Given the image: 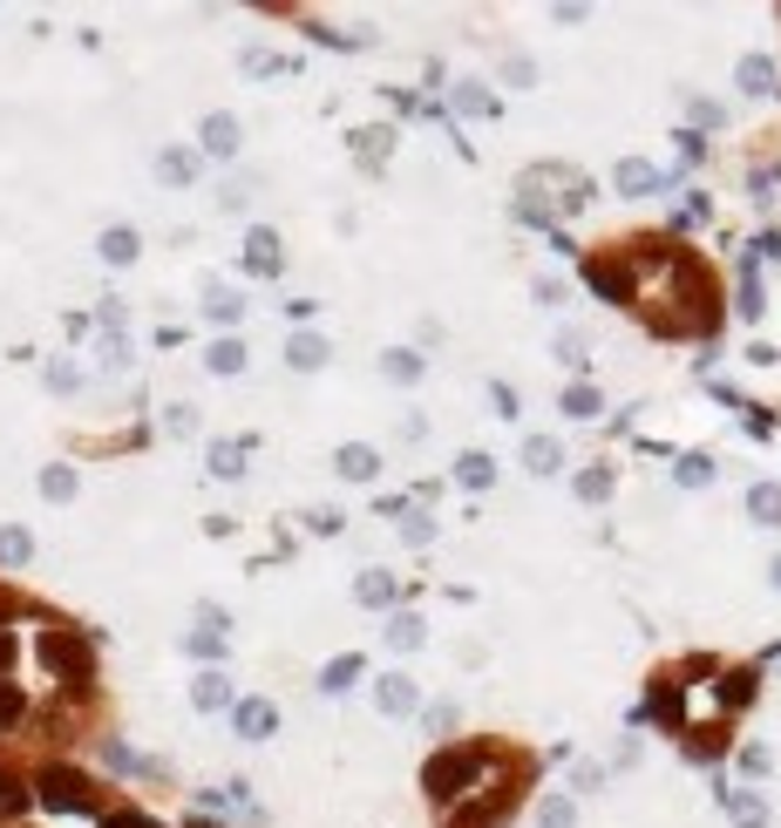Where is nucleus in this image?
<instances>
[{"label": "nucleus", "instance_id": "nucleus-1", "mask_svg": "<svg viewBox=\"0 0 781 828\" xmlns=\"http://www.w3.org/2000/svg\"><path fill=\"white\" fill-rule=\"evenodd\" d=\"M625 272H632V312L667 333V340H714L721 333V286L680 239H639L618 245Z\"/></svg>", "mask_w": 781, "mask_h": 828}, {"label": "nucleus", "instance_id": "nucleus-2", "mask_svg": "<svg viewBox=\"0 0 781 828\" xmlns=\"http://www.w3.org/2000/svg\"><path fill=\"white\" fill-rule=\"evenodd\" d=\"M524 787H530V754H510V747L496 740V754H490V768L476 774V787H469L449 815H436V828H503Z\"/></svg>", "mask_w": 781, "mask_h": 828}, {"label": "nucleus", "instance_id": "nucleus-3", "mask_svg": "<svg viewBox=\"0 0 781 828\" xmlns=\"http://www.w3.org/2000/svg\"><path fill=\"white\" fill-rule=\"evenodd\" d=\"M490 754H496V740H449V747H436V754L421 761V795H428V808L449 815L469 787H476V774L490 768Z\"/></svg>", "mask_w": 781, "mask_h": 828}, {"label": "nucleus", "instance_id": "nucleus-4", "mask_svg": "<svg viewBox=\"0 0 781 828\" xmlns=\"http://www.w3.org/2000/svg\"><path fill=\"white\" fill-rule=\"evenodd\" d=\"M34 808L42 815H55V821H102V787L89 781V774H75V768H62V761H48L42 774H34Z\"/></svg>", "mask_w": 781, "mask_h": 828}, {"label": "nucleus", "instance_id": "nucleus-5", "mask_svg": "<svg viewBox=\"0 0 781 828\" xmlns=\"http://www.w3.org/2000/svg\"><path fill=\"white\" fill-rule=\"evenodd\" d=\"M42 665L55 673V686L68 699H82L96 686V652H89L82 632H68V625H42Z\"/></svg>", "mask_w": 781, "mask_h": 828}, {"label": "nucleus", "instance_id": "nucleus-6", "mask_svg": "<svg viewBox=\"0 0 781 828\" xmlns=\"http://www.w3.org/2000/svg\"><path fill=\"white\" fill-rule=\"evenodd\" d=\"M578 272H584V286H592L605 306H625V312H632V272H625L618 245H612V252H592V258H584Z\"/></svg>", "mask_w": 781, "mask_h": 828}, {"label": "nucleus", "instance_id": "nucleus-7", "mask_svg": "<svg viewBox=\"0 0 781 828\" xmlns=\"http://www.w3.org/2000/svg\"><path fill=\"white\" fill-rule=\"evenodd\" d=\"M667 184H673V170H659L652 156H618V164H612V190L625 197V205H639V197H659Z\"/></svg>", "mask_w": 781, "mask_h": 828}, {"label": "nucleus", "instance_id": "nucleus-8", "mask_svg": "<svg viewBox=\"0 0 781 828\" xmlns=\"http://www.w3.org/2000/svg\"><path fill=\"white\" fill-rule=\"evenodd\" d=\"M734 89H740V96H755V102H761V96H781V62L761 55V48H748V55L734 62Z\"/></svg>", "mask_w": 781, "mask_h": 828}, {"label": "nucleus", "instance_id": "nucleus-9", "mask_svg": "<svg viewBox=\"0 0 781 828\" xmlns=\"http://www.w3.org/2000/svg\"><path fill=\"white\" fill-rule=\"evenodd\" d=\"M374 706H381L387 720L421 714V686H415V673H381V680H374Z\"/></svg>", "mask_w": 781, "mask_h": 828}, {"label": "nucleus", "instance_id": "nucleus-10", "mask_svg": "<svg viewBox=\"0 0 781 828\" xmlns=\"http://www.w3.org/2000/svg\"><path fill=\"white\" fill-rule=\"evenodd\" d=\"M245 272H252V279H279V272H286V245H279V231H265V224H252V231H245Z\"/></svg>", "mask_w": 781, "mask_h": 828}, {"label": "nucleus", "instance_id": "nucleus-11", "mask_svg": "<svg viewBox=\"0 0 781 828\" xmlns=\"http://www.w3.org/2000/svg\"><path fill=\"white\" fill-rule=\"evenodd\" d=\"M721 815H727L734 828H768V821H774V808H768L761 787H721Z\"/></svg>", "mask_w": 781, "mask_h": 828}, {"label": "nucleus", "instance_id": "nucleus-12", "mask_svg": "<svg viewBox=\"0 0 781 828\" xmlns=\"http://www.w3.org/2000/svg\"><path fill=\"white\" fill-rule=\"evenodd\" d=\"M755 699H761V665H721V706H727V720L748 714Z\"/></svg>", "mask_w": 781, "mask_h": 828}, {"label": "nucleus", "instance_id": "nucleus-13", "mask_svg": "<svg viewBox=\"0 0 781 828\" xmlns=\"http://www.w3.org/2000/svg\"><path fill=\"white\" fill-rule=\"evenodd\" d=\"M231 720H239V740H272V733H279V706H272L265 693H252V699H239V706H231Z\"/></svg>", "mask_w": 781, "mask_h": 828}, {"label": "nucleus", "instance_id": "nucleus-14", "mask_svg": "<svg viewBox=\"0 0 781 828\" xmlns=\"http://www.w3.org/2000/svg\"><path fill=\"white\" fill-rule=\"evenodd\" d=\"M224 639H231V611H218V605H198V632H190L184 645L198 652V659H224Z\"/></svg>", "mask_w": 781, "mask_h": 828}, {"label": "nucleus", "instance_id": "nucleus-15", "mask_svg": "<svg viewBox=\"0 0 781 828\" xmlns=\"http://www.w3.org/2000/svg\"><path fill=\"white\" fill-rule=\"evenodd\" d=\"M333 476L340 483H374L381 476V449L374 442H340L333 449Z\"/></svg>", "mask_w": 781, "mask_h": 828}, {"label": "nucleus", "instance_id": "nucleus-16", "mask_svg": "<svg viewBox=\"0 0 781 828\" xmlns=\"http://www.w3.org/2000/svg\"><path fill=\"white\" fill-rule=\"evenodd\" d=\"M28 815H34V781L0 761V821H28Z\"/></svg>", "mask_w": 781, "mask_h": 828}, {"label": "nucleus", "instance_id": "nucleus-17", "mask_svg": "<svg viewBox=\"0 0 781 828\" xmlns=\"http://www.w3.org/2000/svg\"><path fill=\"white\" fill-rule=\"evenodd\" d=\"M198 150L218 156V164H231V156L245 150L239 143V115H205V123H198Z\"/></svg>", "mask_w": 781, "mask_h": 828}, {"label": "nucleus", "instance_id": "nucleus-18", "mask_svg": "<svg viewBox=\"0 0 781 828\" xmlns=\"http://www.w3.org/2000/svg\"><path fill=\"white\" fill-rule=\"evenodd\" d=\"M333 361V346H327V333H312V327H299L293 340H286V367L293 374H320Z\"/></svg>", "mask_w": 781, "mask_h": 828}, {"label": "nucleus", "instance_id": "nucleus-19", "mask_svg": "<svg viewBox=\"0 0 781 828\" xmlns=\"http://www.w3.org/2000/svg\"><path fill=\"white\" fill-rule=\"evenodd\" d=\"M558 415H564V421H598V415H605V387H598V380H564Z\"/></svg>", "mask_w": 781, "mask_h": 828}, {"label": "nucleus", "instance_id": "nucleus-20", "mask_svg": "<svg viewBox=\"0 0 781 828\" xmlns=\"http://www.w3.org/2000/svg\"><path fill=\"white\" fill-rule=\"evenodd\" d=\"M190 706H198V714H224V706H239V693H231V680H224V665H205V673L190 680Z\"/></svg>", "mask_w": 781, "mask_h": 828}, {"label": "nucleus", "instance_id": "nucleus-21", "mask_svg": "<svg viewBox=\"0 0 781 828\" xmlns=\"http://www.w3.org/2000/svg\"><path fill=\"white\" fill-rule=\"evenodd\" d=\"M714 483H721V462H714L707 449L673 455V489H714Z\"/></svg>", "mask_w": 781, "mask_h": 828}, {"label": "nucleus", "instance_id": "nucleus-22", "mask_svg": "<svg viewBox=\"0 0 781 828\" xmlns=\"http://www.w3.org/2000/svg\"><path fill=\"white\" fill-rule=\"evenodd\" d=\"M740 509H748L755 530H781V483H748V496H740Z\"/></svg>", "mask_w": 781, "mask_h": 828}, {"label": "nucleus", "instance_id": "nucleus-23", "mask_svg": "<svg viewBox=\"0 0 781 828\" xmlns=\"http://www.w3.org/2000/svg\"><path fill=\"white\" fill-rule=\"evenodd\" d=\"M734 774H740V787H761L774 774V747L768 740H740L734 747Z\"/></svg>", "mask_w": 781, "mask_h": 828}, {"label": "nucleus", "instance_id": "nucleus-24", "mask_svg": "<svg viewBox=\"0 0 781 828\" xmlns=\"http://www.w3.org/2000/svg\"><path fill=\"white\" fill-rule=\"evenodd\" d=\"M571 489H578V503L598 509V503H612V489H618V468H612V462H584L578 476H571Z\"/></svg>", "mask_w": 781, "mask_h": 828}, {"label": "nucleus", "instance_id": "nucleus-25", "mask_svg": "<svg viewBox=\"0 0 781 828\" xmlns=\"http://www.w3.org/2000/svg\"><path fill=\"white\" fill-rule=\"evenodd\" d=\"M551 353H558V367H571L578 380H592V340H584L578 327H558V333H551Z\"/></svg>", "mask_w": 781, "mask_h": 828}, {"label": "nucleus", "instance_id": "nucleus-26", "mask_svg": "<svg viewBox=\"0 0 781 828\" xmlns=\"http://www.w3.org/2000/svg\"><path fill=\"white\" fill-rule=\"evenodd\" d=\"M524 468H530L537 483H551L558 468H564V442H558V435H524Z\"/></svg>", "mask_w": 781, "mask_h": 828}, {"label": "nucleus", "instance_id": "nucleus-27", "mask_svg": "<svg viewBox=\"0 0 781 828\" xmlns=\"http://www.w3.org/2000/svg\"><path fill=\"white\" fill-rule=\"evenodd\" d=\"M734 312H740V320H761V312H768V292H761V265L755 258H740V286H734Z\"/></svg>", "mask_w": 781, "mask_h": 828}, {"label": "nucleus", "instance_id": "nucleus-28", "mask_svg": "<svg viewBox=\"0 0 781 828\" xmlns=\"http://www.w3.org/2000/svg\"><path fill=\"white\" fill-rule=\"evenodd\" d=\"M578 795L571 787H551V795H537V828H578Z\"/></svg>", "mask_w": 781, "mask_h": 828}, {"label": "nucleus", "instance_id": "nucleus-29", "mask_svg": "<svg viewBox=\"0 0 781 828\" xmlns=\"http://www.w3.org/2000/svg\"><path fill=\"white\" fill-rule=\"evenodd\" d=\"M205 320L211 327H239L245 320V292L239 286H205Z\"/></svg>", "mask_w": 781, "mask_h": 828}, {"label": "nucleus", "instance_id": "nucleus-30", "mask_svg": "<svg viewBox=\"0 0 781 828\" xmlns=\"http://www.w3.org/2000/svg\"><path fill=\"white\" fill-rule=\"evenodd\" d=\"M354 598H361L367 611H381V605H395V598H402V577H395V571H361Z\"/></svg>", "mask_w": 781, "mask_h": 828}, {"label": "nucleus", "instance_id": "nucleus-31", "mask_svg": "<svg viewBox=\"0 0 781 828\" xmlns=\"http://www.w3.org/2000/svg\"><path fill=\"white\" fill-rule=\"evenodd\" d=\"M96 252H102L109 265H136V258H143V239H136L130 224H109L102 239H96Z\"/></svg>", "mask_w": 781, "mask_h": 828}, {"label": "nucleus", "instance_id": "nucleus-32", "mask_svg": "<svg viewBox=\"0 0 781 828\" xmlns=\"http://www.w3.org/2000/svg\"><path fill=\"white\" fill-rule=\"evenodd\" d=\"M381 374L395 380V387H415V380L428 374V361H421L415 346H387V353H381Z\"/></svg>", "mask_w": 781, "mask_h": 828}, {"label": "nucleus", "instance_id": "nucleus-33", "mask_svg": "<svg viewBox=\"0 0 781 828\" xmlns=\"http://www.w3.org/2000/svg\"><path fill=\"white\" fill-rule=\"evenodd\" d=\"M455 115H469V123H483V115H496V89L490 82H455Z\"/></svg>", "mask_w": 781, "mask_h": 828}, {"label": "nucleus", "instance_id": "nucleus-34", "mask_svg": "<svg viewBox=\"0 0 781 828\" xmlns=\"http://www.w3.org/2000/svg\"><path fill=\"white\" fill-rule=\"evenodd\" d=\"M205 367H211V374H224V380H231V374H245V340H239V333L211 340V346H205Z\"/></svg>", "mask_w": 781, "mask_h": 828}, {"label": "nucleus", "instance_id": "nucleus-35", "mask_svg": "<svg viewBox=\"0 0 781 828\" xmlns=\"http://www.w3.org/2000/svg\"><path fill=\"white\" fill-rule=\"evenodd\" d=\"M455 483H462V489H490V483H496V455L462 449V455H455Z\"/></svg>", "mask_w": 781, "mask_h": 828}, {"label": "nucleus", "instance_id": "nucleus-36", "mask_svg": "<svg viewBox=\"0 0 781 828\" xmlns=\"http://www.w3.org/2000/svg\"><path fill=\"white\" fill-rule=\"evenodd\" d=\"M387 645H395V652H421L428 645V625L415 618V611H395V618H387V632H381Z\"/></svg>", "mask_w": 781, "mask_h": 828}, {"label": "nucleus", "instance_id": "nucleus-37", "mask_svg": "<svg viewBox=\"0 0 781 828\" xmlns=\"http://www.w3.org/2000/svg\"><path fill=\"white\" fill-rule=\"evenodd\" d=\"M245 455H252V442H211V476H224V483H239L245 476Z\"/></svg>", "mask_w": 781, "mask_h": 828}, {"label": "nucleus", "instance_id": "nucleus-38", "mask_svg": "<svg viewBox=\"0 0 781 828\" xmlns=\"http://www.w3.org/2000/svg\"><path fill=\"white\" fill-rule=\"evenodd\" d=\"M28 557H34V537L21 523H0V571H21Z\"/></svg>", "mask_w": 781, "mask_h": 828}, {"label": "nucleus", "instance_id": "nucleus-39", "mask_svg": "<svg viewBox=\"0 0 781 828\" xmlns=\"http://www.w3.org/2000/svg\"><path fill=\"white\" fill-rule=\"evenodd\" d=\"M361 673H367V659H361V652H340V659L327 665V673H320V686H327V693H346Z\"/></svg>", "mask_w": 781, "mask_h": 828}, {"label": "nucleus", "instance_id": "nucleus-40", "mask_svg": "<svg viewBox=\"0 0 781 828\" xmlns=\"http://www.w3.org/2000/svg\"><path fill=\"white\" fill-rule=\"evenodd\" d=\"M156 177H164V184H198V156H190V150H164V156H156Z\"/></svg>", "mask_w": 781, "mask_h": 828}, {"label": "nucleus", "instance_id": "nucleus-41", "mask_svg": "<svg viewBox=\"0 0 781 828\" xmlns=\"http://www.w3.org/2000/svg\"><path fill=\"white\" fill-rule=\"evenodd\" d=\"M75 489H82V483H75L68 462H48V468H42V496H48V503H75Z\"/></svg>", "mask_w": 781, "mask_h": 828}, {"label": "nucleus", "instance_id": "nucleus-42", "mask_svg": "<svg viewBox=\"0 0 781 828\" xmlns=\"http://www.w3.org/2000/svg\"><path fill=\"white\" fill-rule=\"evenodd\" d=\"M21 720H28V686L0 680V727H21Z\"/></svg>", "mask_w": 781, "mask_h": 828}, {"label": "nucleus", "instance_id": "nucleus-43", "mask_svg": "<svg viewBox=\"0 0 781 828\" xmlns=\"http://www.w3.org/2000/svg\"><path fill=\"white\" fill-rule=\"evenodd\" d=\"M102 768H109V774H143L150 761H143V754H130L123 740H102Z\"/></svg>", "mask_w": 781, "mask_h": 828}, {"label": "nucleus", "instance_id": "nucleus-44", "mask_svg": "<svg viewBox=\"0 0 781 828\" xmlns=\"http://www.w3.org/2000/svg\"><path fill=\"white\" fill-rule=\"evenodd\" d=\"M605 781H612V768H598V761H571V795H598Z\"/></svg>", "mask_w": 781, "mask_h": 828}, {"label": "nucleus", "instance_id": "nucleus-45", "mask_svg": "<svg viewBox=\"0 0 781 828\" xmlns=\"http://www.w3.org/2000/svg\"><path fill=\"white\" fill-rule=\"evenodd\" d=\"M503 89H537V62L530 55H503Z\"/></svg>", "mask_w": 781, "mask_h": 828}, {"label": "nucleus", "instance_id": "nucleus-46", "mask_svg": "<svg viewBox=\"0 0 781 828\" xmlns=\"http://www.w3.org/2000/svg\"><path fill=\"white\" fill-rule=\"evenodd\" d=\"M686 115H693V130H721V123H727V109L707 102V96H686Z\"/></svg>", "mask_w": 781, "mask_h": 828}, {"label": "nucleus", "instance_id": "nucleus-47", "mask_svg": "<svg viewBox=\"0 0 781 828\" xmlns=\"http://www.w3.org/2000/svg\"><path fill=\"white\" fill-rule=\"evenodd\" d=\"M96 828H156V821H150V815H143V808H123V802H109V808H102V821H96Z\"/></svg>", "mask_w": 781, "mask_h": 828}, {"label": "nucleus", "instance_id": "nucleus-48", "mask_svg": "<svg viewBox=\"0 0 781 828\" xmlns=\"http://www.w3.org/2000/svg\"><path fill=\"white\" fill-rule=\"evenodd\" d=\"M402 537L421 550V543H436V517H428V509H408V517H402Z\"/></svg>", "mask_w": 781, "mask_h": 828}, {"label": "nucleus", "instance_id": "nucleus-49", "mask_svg": "<svg viewBox=\"0 0 781 828\" xmlns=\"http://www.w3.org/2000/svg\"><path fill=\"white\" fill-rule=\"evenodd\" d=\"M673 143H680V170H693V164H707V136H700V130H680Z\"/></svg>", "mask_w": 781, "mask_h": 828}, {"label": "nucleus", "instance_id": "nucleus-50", "mask_svg": "<svg viewBox=\"0 0 781 828\" xmlns=\"http://www.w3.org/2000/svg\"><path fill=\"white\" fill-rule=\"evenodd\" d=\"M102 367H109V374L130 367V340H123V333H102Z\"/></svg>", "mask_w": 781, "mask_h": 828}, {"label": "nucleus", "instance_id": "nucleus-51", "mask_svg": "<svg viewBox=\"0 0 781 828\" xmlns=\"http://www.w3.org/2000/svg\"><path fill=\"white\" fill-rule=\"evenodd\" d=\"M42 380H48L55 394H75V387H82V374H75L68 361H48V374H42Z\"/></svg>", "mask_w": 781, "mask_h": 828}, {"label": "nucleus", "instance_id": "nucleus-52", "mask_svg": "<svg viewBox=\"0 0 781 828\" xmlns=\"http://www.w3.org/2000/svg\"><path fill=\"white\" fill-rule=\"evenodd\" d=\"M421 727H428V733H449V727H455V706H449V699H442V706H421Z\"/></svg>", "mask_w": 781, "mask_h": 828}, {"label": "nucleus", "instance_id": "nucleus-53", "mask_svg": "<svg viewBox=\"0 0 781 828\" xmlns=\"http://www.w3.org/2000/svg\"><path fill=\"white\" fill-rule=\"evenodd\" d=\"M164 428H170V435H198V408H170Z\"/></svg>", "mask_w": 781, "mask_h": 828}, {"label": "nucleus", "instance_id": "nucleus-54", "mask_svg": "<svg viewBox=\"0 0 781 828\" xmlns=\"http://www.w3.org/2000/svg\"><path fill=\"white\" fill-rule=\"evenodd\" d=\"M306 530H312V537H340V509H312Z\"/></svg>", "mask_w": 781, "mask_h": 828}, {"label": "nucleus", "instance_id": "nucleus-55", "mask_svg": "<svg viewBox=\"0 0 781 828\" xmlns=\"http://www.w3.org/2000/svg\"><path fill=\"white\" fill-rule=\"evenodd\" d=\"M490 401L503 408V421H517V387H503V380H490Z\"/></svg>", "mask_w": 781, "mask_h": 828}, {"label": "nucleus", "instance_id": "nucleus-56", "mask_svg": "<svg viewBox=\"0 0 781 828\" xmlns=\"http://www.w3.org/2000/svg\"><path fill=\"white\" fill-rule=\"evenodd\" d=\"M740 361H748V367H774V361H781V353H774L768 340H748V353H740Z\"/></svg>", "mask_w": 781, "mask_h": 828}, {"label": "nucleus", "instance_id": "nucleus-57", "mask_svg": "<svg viewBox=\"0 0 781 828\" xmlns=\"http://www.w3.org/2000/svg\"><path fill=\"white\" fill-rule=\"evenodd\" d=\"M646 761V747L639 740H618V754H612V768H639Z\"/></svg>", "mask_w": 781, "mask_h": 828}, {"label": "nucleus", "instance_id": "nucleus-58", "mask_svg": "<svg viewBox=\"0 0 781 828\" xmlns=\"http://www.w3.org/2000/svg\"><path fill=\"white\" fill-rule=\"evenodd\" d=\"M537 299L543 306H564V279H537Z\"/></svg>", "mask_w": 781, "mask_h": 828}, {"label": "nucleus", "instance_id": "nucleus-59", "mask_svg": "<svg viewBox=\"0 0 781 828\" xmlns=\"http://www.w3.org/2000/svg\"><path fill=\"white\" fill-rule=\"evenodd\" d=\"M0 680H14V632H0Z\"/></svg>", "mask_w": 781, "mask_h": 828}, {"label": "nucleus", "instance_id": "nucleus-60", "mask_svg": "<svg viewBox=\"0 0 781 828\" xmlns=\"http://www.w3.org/2000/svg\"><path fill=\"white\" fill-rule=\"evenodd\" d=\"M8 618H21V605H14V590H0V632H8Z\"/></svg>", "mask_w": 781, "mask_h": 828}, {"label": "nucleus", "instance_id": "nucleus-61", "mask_svg": "<svg viewBox=\"0 0 781 828\" xmlns=\"http://www.w3.org/2000/svg\"><path fill=\"white\" fill-rule=\"evenodd\" d=\"M768 590H781V550L768 557Z\"/></svg>", "mask_w": 781, "mask_h": 828}]
</instances>
